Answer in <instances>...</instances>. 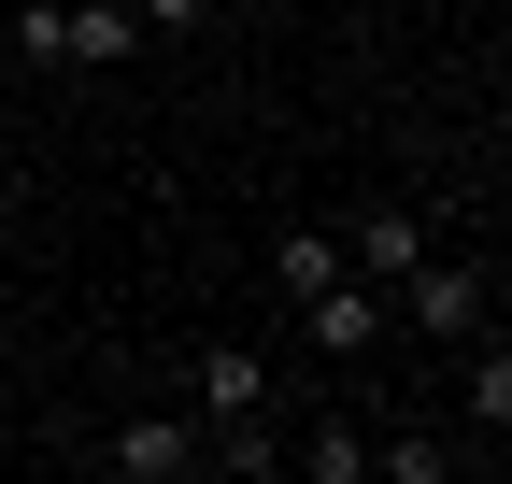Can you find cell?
Returning a JSON list of instances; mask_svg holds the SVG:
<instances>
[{
  "mask_svg": "<svg viewBox=\"0 0 512 484\" xmlns=\"http://www.w3.org/2000/svg\"><path fill=\"white\" fill-rule=\"evenodd\" d=\"M299 328H313V356H370V328H384V285L370 271H328L299 299Z\"/></svg>",
  "mask_w": 512,
  "mask_h": 484,
  "instance_id": "3957f363",
  "label": "cell"
},
{
  "mask_svg": "<svg viewBox=\"0 0 512 484\" xmlns=\"http://www.w3.org/2000/svg\"><path fill=\"white\" fill-rule=\"evenodd\" d=\"M214 428H271V356L200 342V442H214Z\"/></svg>",
  "mask_w": 512,
  "mask_h": 484,
  "instance_id": "6da1fadb",
  "label": "cell"
},
{
  "mask_svg": "<svg viewBox=\"0 0 512 484\" xmlns=\"http://www.w3.org/2000/svg\"><path fill=\"white\" fill-rule=\"evenodd\" d=\"M299 470L313 484H356L370 470V428H356V413H313V428H299Z\"/></svg>",
  "mask_w": 512,
  "mask_h": 484,
  "instance_id": "52a82bcc",
  "label": "cell"
},
{
  "mask_svg": "<svg viewBox=\"0 0 512 484\" xmlns=\"http://www.w3.org/2000/svg\"><path fill=\"white\" fill-rule=\"evenodd\" d=\"M100 470L114 484H185V470H200V428H185V413H128V428L100 442Z\"/></svg>",
  "mask_w": 512,
  "mask_h": 484,
  "instance_id": "7a4b0ae2",
  "label": "cell"
},
{
  "mask_svg": "<svg viewBox=\"0 0 512 484\" xmlns=\"http://www.w3.org/2000/svg\"><path fill=\"white\" fill-rule=\"evenodd\" d=\"M399 299H413V328H470V314H484V271H470V257H441V242H427V257L399 271Z\"/></svg>",
  "mask_w": 512,
  "mask_h": 484,
  "instance_id": "277c9868",
  "label": "cell"
},
{
  "mask_svg": "<svg viewBox=\"0 0 512 484\" xmlns=\"http://www.w3.org/2000/svg\"><path fill=\"white\" fill-rule=\"evenodd\" d=\"M470 442H484V456L512 442V356H498V342H484V371H470Z\"/></svg>",
  "mask_w": 512,
  "mask_h": 484,
  "instance_id": "9c48e42d",
  "label": "cell"
},
{
  "mask_svg": "<svg viewBox=\"0 0 512 484\" xmlns=\"http://www.w3.org/2000/svg\"><path fill=\"white\" fill-rule=\"evenodd\" d=\"M271 271H285V299H313V285L356 271V257H342V228H285V242H271Z\"/></svg>",
  "mask_w": 512,
  "mask_h": 484,
  "instance_id": "ba28073f",
  "label": "cell"
},
{
  "mask_svg": "<svg viewBox=\"0 0 512 484\" xmlns=\"http://www.w3.org/2000/svg\"><path fill=\"white\" fill-rule=\"evenodd\" d=\"M128 0H57V72H100V57H128Z\"/></svg>",
  "mask_w": 512,
  "mask_h": 484,
  "instance_id": "5b68a950",
  "label": "cell"
},
{
  "mask_svg": "<svg viewBox=\"0 0 512 484\" xmlns=\"http://www.w3.org/2000/svg\"><path fill=\"white\" fill-rule=\"evenodd\" d=\"M128 15H143V29H200L214 0H128Z\"/></svg>",
  "mask_w": 512,
  "mask_h": 484,
  "instance_id": "30bf717a",
  "label": "cell"
},
{
  "mask_svg": "<svg viewBox=\"0 0 512 484\" xmlns=\"http://www.w3.org/2000/svg\"><path fill=\"white\" fill-rule=\"evenodd\" d=\"M427 242H441V228H427V214H356V228H342V257H356V271H370V285H399V271H413V257H427Z\"/></svg>",
  "mask_w": 512,
  "mask_h": 484,
  "instance_id": "8992f818",
  "label": "cell"
}]
</instances>
